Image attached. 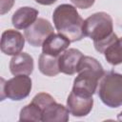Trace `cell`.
Segmentation results:
<instances>
[{"mask_svg":"<svg viewBox=\"0 0 122 122\" xmlns=\"http://www.w3.org/2000/svg\"><path fill=\"white\" fill-rule=\"evenodd\" d=\"M112 30V18L103 11L92 14L83 23L84 35L93 40L95 50L101 53L117 38Z\"/></svg>","mask_w":122,"mask_h":122,"instance_id":"obj_1","label":"cell"},{"mask_svg":"<svg viewBox=\"0 0 122 122\" xmlns=\"http://www.w3.org/2000/svg\"><path fill=\"white\" fill-rule=\"evenodd\" d=\"M77 73L71 92L86 96H92L97 90L99 80L105 74L102 65L95 58L85 55L79 63Z\"/></svg>","mask_w":122,"mask_h":122,"instance_id":"obj_2","label":"cell"},{"mask_svg":"<svg viewBox=\"0 0 122 122\" xmlns=\"http://www.w3.org/2000/svg\"><path fill=\"white\" fill-rule=\"evenodd\" d=\"M52 20L58 32L66 36L71 42L79 41L85 36L83 32L84 20L73 6L59 5L52 13Z\"/></svg>","mask_w":122,"mask_h":122,"instance_id":"obj_3","label":"cell"},{"mask_svg":"<svg viewBox=\"0 0 122 122\" xmlns=\"http://www.w3.org/2000/svg\"><path fill=\"white\" fill-rule=\"evenodd\" d=\"M101 101L110 108L122 106V74L108 72L103 75L97 87Z\"/></svg>","mask_w":122,"mask_h":122,"instance_id":"obj_4","label":"cell"},{"mask_svg":"<svg viewBox=\"0 0 122 122\" xmlns=\"http://www.w3.org/2000/svg\"><path fill=\"white\" fill-rule=\"evenodd\" d=\"M31 90V79L25 74L15 75L11 79L5 81L1 79V99L5 97L19 101L26 98Z\"/></svg>","mask_w":122,"mask_h":122,"instance_id":"obj_5","label":"cell"},{"mask_svg":"<svg viewBox=\"0 0 122 122\" xmlns=\"http://www.w3.org/2000/svg\"><path fill=\"white\" fill-rule=\"evenodd\" d=\"M52 33L53 27L51 24L44 18H37L32 25L25 30V38L30 46L40 47Z\"/></svg>","mask_w":122,"mask_h":122,"instance_id":"obj_6","label":"cell"},{"mask_svg":"<svg viewBox=\"0 0 122 122\" xmlns=\"http://www.w3.org/2000/svg\"><path fill=\"white\" fill-rule=\"evenodd\" d=\"M25 45V37L15 30H7L2 33L1 51L7 55H16L21 52Z\"/></svg>","mask_w":122,"mask_h":122,"instance_id":"obj_7","label":"cell"},{"mask_svg":"<svg viewBox=\"0 0 122 122\" xmlns=\"http://www.w3.org/2000/svg\"><path fill=\"white\" fill-rule=\"evenodd\" d=\"M93 106L92 96H86L71 92L67 99V108L73 116L81 117L90 113Z\"/></svg>","mask_w":122,"mask_h":122,"instance_id":"obj_8","label":"cell"},{"mask_svg":"<svg viewBox=\"0 0 122 122\" xmlns=\"http://www.w3.org/2000/svg\"><path fill=\"white\" fill-rule=\"evenodd\" d=\"M83 56V53L76 49H69L63 51L58 57L60 72L69 75H72L77 72L79 63Z\"/></svg>","mask_w":122,"mask_h":122,"instance_id":"obj_9","label":"cell"},{"mask_svg":"<svg viewBox=\"0 0 122 122\" xmlns=\"http://www.w3.org/2000/svg\"><path fill=\"white\" fill-rule=\"evenodd\" d=\"M71 41L61 33L51 34L42 45V52L53 56H59L70 46Z\"/></svg>","mask_w":122,"mask_h":122,"instance_id":"obj_10","label":"cell"},{"mask_svg":"<svg viewBox=\"0 0 122 122\" xmlns=\"http://www.w3.org/2000/svg\"><path fill=\"white\" fill-rule=\"evenodd\" d=\"M10 70L13 75H30L33 71V59L27 52L13 55L10 62Z\"/></svg>","mask_w":122,"mask_h":122,"instance_id":"obj_11","label":"cell"},{"mask_svg":"<svg viewBox=\"0 0 122 122\" xmlns=\"http://www.w3.org/2000/svg\"><path fill=\"white\" fill-rule=\"evenodd\" d=\"M37 15H38L37 10L30 7H22L19 8L13 13L11 17V22L15 29L26 30L36 21Z\"/></svg>","mask_w":122,"mask_h":122,"instance_id":"obj_12","label":"cell"},{"mask_svg":"<svg viewBox=\"0 0 122 122\" xmlns=\"http://www.w3.org/2000/svg\"><path fill=\"white\" fill-rule=\"evenodd\" d=\"M69 110L65 106L52 101L42 109V121L66 122L69 120Z\"/></svg>","mask_w":122,"mask_h":122,"instance_id":"obj_13","label":"cell"},{"mask_svg":"<svg viewBox=\"0 0 122 122\" xmlns=\"http://www.w3.org/2000/svg\"><path fill=\"white\" fill-rule=\"evenodd\" d=\"M58 57L46 53H41L38 61L39 71L47 76H55L60 72L58 65Z\"/></svg>","mask_w":122,"mask_h":122,"instance_id":"obj_14","label":"cell"},{"mask_svg":"<svg viewBox=\"0 0 122 122\" xmlns=\"http://www.w3.org/2000/svg\"><path fill=\"white\" fill-rule=\"evenodd\" d=\"M104 55L106 60L112 65L122 63V37L116 38L105 51Z\"/></svg>","mask_w":122,"mask_h":122,"instance_id":"obj_15","label":"cell"},{"mask_svg":"<svg viewBox=\"0 0 122 122\" xmlns=\"http://www.w3.org/2000/svg\"><path fill=\"white\" fill-rule=\"evenodd\" d=\"M20 121H42V110L33 102H30L25 106L19 116Z\"/></svg>","mask_w":122,"mask_h":122,"instance_id":"obj_16","label":"cell"},{"mask_svg":"<svg viewBox=\"0 0 122 122\" xmlns=\"http://www.w3.org/2000/svg\"><path fill=\"white\" fill-rule=\"evenodd\" d=\"M71 3L79 9H89L92 7L95 0H71Z\"/></svg>","mask_w":122,"mask_h":122,"instance_id":"obj_17","label":"cell"},{"mask_svg":"<svg viewBox=\"0 0 122 122\" xmlns=\"http://www.w3.org/2000/svg\"><path fill=\"white\" fill-rule=\"evenodd\" d=\"M14 0H1V15L8 12L13 6Z\"/></svg>","mask_w":122,"mask_h":122,"instance_id":"obj_18","label":"cell"},{"mask_svg":"<svg viewBox=\"0 0 122 122\" xmlns=\"http://www.w3.org/2000/svg\"><path fill=\"white\" fill-rule=\"evenodd\" d=\"M38 4H41V5H46V6H49V5H51L53 3H55L57 0H35Z\"/></svg>","mask_w":122,"mask_h":122,"instance_id":"obj_19","label":"cell"},{"mask_svg":"<svg viewBox=\"0 0 122 122\" xmlns=\"http://www.w3.org/2000/svg\"><path fill=\"white\" fill-rule=\"evenodd\" d=\"M117 118H118V120H120V121H122V112L118 114V116H117Z\"/></svg>","mask_w":122,"mask_h":122,"instance_id":"obj_20","label":"cell"}]
</instances>
